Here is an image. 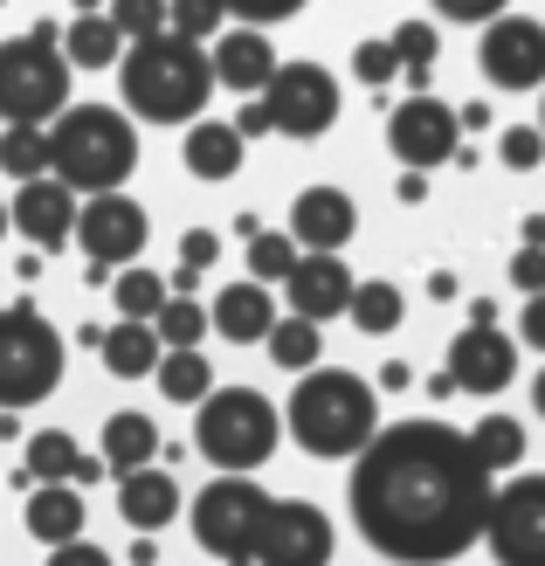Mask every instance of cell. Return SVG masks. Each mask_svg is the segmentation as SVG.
<instances>
[{"label": "cell", "instance_id": "680465c9", "mask_svg": "<svg viewBox=\"0 0 545 566\" xmlns=\"http://www.w3.org/2000/svg\"><path fill=\"white\" fill-rule=\"evenodd\" d=\"M0 8H8V0H0Z\"/></svg>", "mask_w": 545, "mask_h": 566}, {"label": "cell", "instance_id": "bcb514c9", "mask_svg": "<svg viewBox=\"0 0 545 566\" xmlns=\"http://www.w3.org/2000/svg\"><path fill=\"white\" fill-rule=\"evenodd\" d=\"M518 338L532 353H545V297H525V318H518Z\"/></svg>", "mask_w": 545, "mask_h": 566}, {"label": "cell", "instance_id": "8d00e7d4", "mask_svg": "<svg viewBox=\"0 0 545 566\" xmlns=\"http://www.w3.org/2000/svg\"><path fill=\"white\" fill-rule=\"evenodd\" d=\"M221 21H228L221 0H174V21H166V35H180V42H200V49H208V42L228 35Z\"/></svg>", "mask_w": 545, "mask_h": 566}, {"label": "cell", "instance_id": "db71d44e", "mask_svg": "<svg viewBox=\"0 0 545 566\" xmlns=\"http://www.w3.org/2000/svg\"><path fill=\"white\" fill-rule=\"evenodd\" d=\"M21 436V421H14V408H0V442H14Z\"/></svg>", "mask_w": 545, "mask_h": 566}, {"label": "cell", "instance_id": "f1b7e54d", "mask_svg": "<svg viewBox=\"0 0 545 566\" xmlns=\"http://www.w3.org/2000/svg\"><path fill=\"white\" fill-rule=\"evenodd\" d=\"M153 380H159V394L174 408H200L214 394V366H208V353H166Z\"/></svg>", "mask_w": 545, "mask_h": 566}, {"label": "cell", "instance_id": "f907efd6", "mask_svg": "<svg viewBox=\"0 0 545 566\" xmlns=\"http://www.w3.org/2000/svg\"><path fill=\"white\" fill-rule=\"evenodd\" d=\"M408 380H415V374H408V359H387V366H380V387H387V394H400Z\"/></svg>", "mask_w": 545, "mask_h": 566}, {"label": "cell", "instance_id": "ffe728a7", "mask_svg": "<svg viewBox=\"0 0 545 566\" xmlns=\"http://www.w3.org/2000/svg\"><path fill=\"white\" fill-rule=\"evenodd\" d=\"M187 512V497H180V484H174V470H132V476H118V518L138 532V539H153V532H166Z\"/></svg>", "mask_w": 545, "mask_h": 566}, {"label": "cell", "instance_id": "60d3db41", "mask_svg": "<svg viewBox=\"0 0 545 566\" xmlns=\"http://www.w3.org/2000/svg\"><path fill=\"white\" fill-rule=\"evenodd\" d=\"M228 8V21H249V28H270V21H291V14H304L311 0H221Z\"/></svg>", "mask_w": 545, "mask_h": 566}, {"label": "cell", "instance_id": "e0dca14e", "mask_svg": "<svg viewBox=\"0 0 545 566\" xmlns=\"http://www.w3.org/2000/svg\"><path fill=\"white\" fill-rule=\"evenodd\" d=\"M76 214H83V201L63 187V180H28V187H14V201H8V221L35 242V249H63V242H76Z\"/></svg>", "mask_w": 545, "mask_h": 566}, {"label": "cell", "instance_id": "9a60e30c", "mask_svg": "<svg viewBox=\"0 0 545 566\" xmlns=\"http://www.w3.org/2000/svg\"><path fill=\"white\" fill-rule=\"evenodd\" d=\"M442 374L455 380V394H504L518 380V346L504 338V325H463L449 338Z\"/></svg>", "mask_w": 545, "mask_h": 566}, {"label": "cell", "instance_id": "b9f144b4", "mask_svg": "<svg viewBox=\"0 0 545 566\" xmlns=\"http://www.w3.org/2000/svg\"><path fill=\"white\" fill-rule=\"evenodd\" d=\"M214 256H221V235H214V229H187V235H180V270H200V276H208Z\"/></svg>", "mask_w": 545, "mask_h": 566}, {"label": "cell", "instance_id": "7402d4cb", "mask_svg": "<svg viewBox=\"0 0 545 566\" xmlns=\"http://www.w3.org/2000/svg\"><path fill=\"white\" fill-rule=\"evenodd\" d=\"M83 525H91V504H83L76 484H35L28 491V532L55 553V546H76Z\"/></svg>", "mask_w": 545, "mask_h": 566}, {"label": "cell", "instance_id": "8992f818", "mask_svg": "<svg viewBox=\"0 0 545 566\" xmlns=\"http://www.w3.org/2000/svg\"><path fill=\"white\" fill-rule=\"evenodd\" d=\"M63 332L35 304H0V408H35L63 387Z\"/></svg>", "mask_w": 545, "mask_h": 566}, {"label": "cell", "instance_id": "83f0119b", "mask_svg": "<svg viewBox=\"0 0 545 566\" xmlns=\"http://www.w3.org/2000/svg\"><path fill=\"white\" fill-rule=\"evenodd\" d=\"M470 449H476V463L504 476V470H518L525 463V421H511V415H483L476 429H470Z\"/></svg>", "mask_w": 545, "mask_h": 566}, {"label": "cell", "instance_id": "816d5d0a", "mask_svg": "<svg viewBox=\"0 0 545 566\" xmlns=\"http://www.w3.org/2000/svg\"><path fill=\"white\" fill-rule=\"evenodd\" d=\"M470 325H497V297H470Z\"/></svg>", "mask_w": 545, "mask_h": 566}, {"label": "cell", "instance_id": "681fc988", "mask_svg": "<svg viewBox=\"0 0 545 566\" xmlns=\"http://www.w3.org/2000/svg\"><path fill=\"white\" fill-rule=\"evenodd\" d=\"M400 201L421 208V201H428V174H400Z\"/></svg>", "mask_w": 545, "mask_h": 566}, {"label": "cell", "instance_id": "4fadbf2b", "mask_svg": "<svg viewBox=\"0 0 545 566\" xmlns=\"http://www.w3.org/2000/svg\"><path fill=\"white\" fill-rule=\"evenodd\" d=\"M146 235H153V221H146V208H138L132 193H91L83 214H76V242H83V256L97 270H132Z\"/></svg>", "mask_w": 545, "mask_h": 566}, {"label": "cell", "instance_id": "ab89813d", "mask_svg": "<svg viewBox=\"0 0 545 566\" xmlns=\"http://www.w3.org/2000/svg\"><path fill=\"white\" fill-rule=\"evenodd\" d=\"M353 76L366 83V91H387V83L400 76V55H394V42L380 35V42H359L353 49Z\"/></svg>", "mask_w": 545, "mask_h": 566}, {"label": "cell", "instance_id": "cb8c5ba5", "mask_svg": "<svg viewBox=\"0 0 545 566\" xmlns=\"http://www.w3.org/2000/svg\"><path fill=\"white\" fill-rule=\"evenodd\" d=\"M97 457L111 463V476L153 470V463H159V429H153V415H138V408H118V415L104 421V436H97Z\"/></svg>", "mask_w": 545, "mask_h": 566}, {"label": "cell", "instance_id": "3957f363", "mask_svg": "<svg viewBox=\"0 0 545 566\" xmlns=\"http://www.w3.org/2000/svg\"><path fill=\"white\" fill-rule=\"evenodd\" d=\"M283 429H291L304 457H325V463L366 457V442L380 436V394H373V380L346 374V366H318L283 401Z\"/></svg>", "mask_w": 545, "mask_h": 566}, {"label": "cell", "instance_id": "f5cc1de1", "mask_svg": "<svg viewBox=\"0 0 545 566\" xmlns=\"http://www.w3.org/2000/svg\"><path fill=\"white\" fill-rule=\"evenodd\" d=\"M525 249H545V214H525Z\"/></svg>", "mask_w": 545, "mask_h": 566}, {"label": "cell", "instance_id": "9c48e42d", "mask_svg": "<svg viewBox=\"0 0 545 566\" xmlns=\"http://www.w3.org/2000/svg\"><path fill=\"white\" fill-rule=\"evenodd\" d=\"M263 111L283 138H318L338 118V76L325 63H283L263 91Z\"/></svg>", "mask_w": 545, "mask_h": 566}, {"label": "cell", "instance_id": "603a6c76", "mask_svg": "<svg viewBox=\"0 0 545 566\" xmlns=\"http://www.w3.org/2000/svg\"><path fill=\"white\" fill-rule=\"evenodd\" d=\"M242 153H249V138L235 125H221V118H200L180 138V159H187L193 180H235L242 174Z\"/></svg>", "mask_w": 545, "mask_h": 566}, {"label": "cell", "instance_id": "d6986e66", "mask_svg": "<svg viewBox=\"0 0 545 566\" xmlns=\"http://www.w3.org/2000/svg\"><path fill=\"white\" fill-rule=\"evenodd\" d=\"M208 55H214V83H221V91H235V97H263L270 76L283 70L263 28H228Z\"/></svg>", "mask_w": 545, "mask_h": 566}, {"label": "cell", "instance_id": "484cf974", "mask_svg": "<svg viewBox=\"0 0 545 566\" xmlns=\"http://www.w3.org/2000/svg\"><path fill=\"white\" fill-rule=\"evenodd\" d=\"M125 35H118V21L111 14H76L63 21V55H70V70H111V63H125Z\"/></svg>", "mask_w": 545, "mask_h": 566}, {"label": "cell", "instance_id": "e575fe53", "mask_svg": "<svg viewBox=\"0 0 545 566\" xmlns=\"http://www.w3.org/2000/svg\"><path fill=\"white\" fill-rule=\"evenodd\" d=\"M297 263H304V249L291 235H276V229H255L249 235V276L255 283H291Z\"/></svg>", "mask_w": 545, "mask_h": 566}, {"label": "cell", "instance_id": "74e56055", "mask_svg": "<svg viewBox=\"0 0 545 566\" xmlns=\"http://www.w3.org/2000/svg\"><path fill=\"white\" fill-rule=\"evenodd\" d=\"M104 14L118 21L125 42H153V35H166V21H174V0H111Z\"/></svg>", "mask_w": 545, "mask_h": 566}, {"label": "cell", "instance_id": "836d02e7", "mask_svg": "<svg viewBox=\"0 0 545 566\" xmlns=\"http://www.w3.org/2000/svg\"><path fill=\"white\" fill-rule=\"evenodd\" d=\"M153 332H159V346L166 353H200V338L214 332V318L200 311L193 297H166V311L153 318Z\"/></svg>", "mask_w": 545, "mask_h": 566}, {"label": "cell", "instance_id": "4316f807", "mask_svg": "<svg viewBox=\"0 0 545 566\" xmlns=\"http://www.w3.org/2000/svg\"><path fill=\"white\" fill-rule=\"evenodd\" d=\"M346 318H353L366 338H387V332H400V318H408V297H400V283H387V276H359Z\"/></svg>", "mask_w": 545, "mask_h": 566}, {"label": "cell", "instance_id": "ba28073f", "mask_svg": "<svg viewBox=\"0 0 545 566\" xmlns=\"http://www.w3.org/2000/svg\"><path fill=\"white\" fill-rule=\"evenodd\" d=\"M70 111V55L63 42L8 35L0 42V125H55Z\"/></svg>", "mask_w": 545, "mask_h": 566}, {"label": "cell", "instance_id": "30bf717a", "mask_svg": "<svg viewBox=\"0 0 545 566\" xmlns=\"http://www.w3.org/2000/svg\"><path fill=\"white\" fill-rule=\"evenodd\" d=\"M483 546L497 566H545V476H511L497 491Z\"/></svg>", "mask_w": 545, "mask_h": 566}, {"label": "cell", "instance_id": "11a10c76", "mask_svg": "<svg viewBox=\"0 0 545 566\" xmlns=\"http://www.w3.org/2000/svg\"><path fill=\"white\" fill-rule=\"evenodd\" d=\"M532 408L545 415V366H538V380H532Z\"/></svg>", "mask_w": 545, "mask_h": 566}, {"label": "cell", "instance_id": "7bdbcfd3", "mask_svg": "<svg viewBox=\"0 0 545 566\" xmlns=\"http://www.w3.org/2000/svg\"><path fill=\"white\" fill-rule=\"evenodd\" d=\"M428 8H436L442 21H483V28H491V21L511 8V0H428Z\"/></svg>", "mask_w": 545, "mask_h": 566}, {"label": "cell", "instance_id": "5b68a950", "mask_svg": "<svg viewBox=\"0 0 545 566\" xmlns=\"http://www.w3.org/2000/svg\"><path fill=\"white\" fill-rule=\"evenodd\" d=\"M283 436V415L270 394L255 387H214L193 408V449L208 457L221 476H249L255 463H270V449Z\"/></svg>", "mask_w": 545, "mask_h": 566}, {"label": "cell", "instance_id": "7dc6e473", "mask_svg": "<svg viewBox=\"0 0 545 566\" xmlns=\"http://www.w3.org/2000/svg\"><path fill=\"white\" fill-rule=\"evenodd\" d=\"M235 132H242V138H263V132H276V125H270V111H263V97H255V104H242Z\"/></svg>", "mask_w": 545, "mask_h": 566}, {"label": "cell", "instance_id": "6da1fadb", "mask_svg": "<svg viewBox=\"0 0 545 566\" xmlns=\"http://www.w3.org/2000/svg\"><path fill=\"white\" fill-rule=\"evenodd\" d=\"M497 504V476L449 421H394L353 457V525L394 566L463 559Z\"/></svg>", "mask_w": 545, "mask_h": 566}, {"label": "cell", "instance_id": "1f68e13d", "mask_svg": "<svg viewBox=\"0 0 545 566\" xmlns=\"http://www.w3.org/2000/svg\"><path fill=\"white\" fill-rule=\"evenodd\" d=\"M76 463H83V449L63 436V429H35L28 436V476H35V484H76Z\"/></svg>", "mask_w": 545, "mask_h": 566}, {"label": "cell", "instance_id": "7a4b0ae2", "mask_svg": "<svg viewBox=\"0 0 545 566\" xmlns=\"http://www.w3.org/2000/svg\"><path fill=\"white\" fill-rule=\"evenodd\" d=\"M118 91H125V111L146 125H200V111H208V97L221 83H214V55L200 42L153 35V42L125 49Z\"/></svg>", "mask_w": 545, "mask_h": 566}, {"label": "cell", "instance_id": "f35d334b", "mask_svg": "<svg viewBox=\"0 0 545 566\" xmlns=\"http://www.w3.org/2000/svg\"><path fill=\"white\" fill-rule=\"evenodd\" d=\"M497 166L504 174H538L545 166V132L538 125H504L497 132Z\"/></svg>", "mask_w": 545, "mask_h": 566}, {"label": "cell", "instance_id": "277c9868", "mask_svg": "<svg viewBox=\"0 0 545 566\" xmlns=\"http://www.w3.org/2000/svg\"><path fill=\"white\" fill-rule=\"evenodd\" d=\"M49 174L70 193H125V180L138 174V125L118 104H70L49 125Z\"/></svg>", "mask_w": 545, "mask_h": 566}, {"label": "cell", "instance_id": "5bb4252c", "mask_svg": "<svg viewBox=\"0 0 545 566\" xmlns=\"http://www.w3.org/2000/svg\"><path fill=\"white\" fill-rule=\"evenodd\" d=\"M332 546H338V532L325 518V504L276 497L270 504V525H263V546H255V566H325Z\"/></svg>", "mask_w": 545, "mask_h": 566}, {"label": "cell", "instance_id": "d6a6232c", "mask_svg": "<svg viewBox=\"0 0 545 566\" xmlns=\"http://www.w3.org/2000/svg\"><path fill=\"white\" fill-rule=\"evenodd\" d=\"M166 297H174V291H166V276L159 270H118V291H111V304H118V318H132V325H153L159 318V311H166Z\"/></svg>", "mask_w": 545, "mask_h": 566}, {"label": "cell", "instance_id": "c3c4849f", "mask_svg": "<svg viewBox=\"0 0 545 566\" xmlns=\"http://www.w3.org/2000/svg\"><path fill=\"white\" fill-rule=\"evenodd\" d=\"M428 297H436V304H455V297H463V283H455L449 270H436V276H428Z\"/></svg>", "mask_w": 545, "mask_h": 566}, {"label": "cell", "instance_id": "ac0fdd59", "mask_svg": "<svg viewBox=\"0 0 545 566\" xmlns=\"http://www.w3.org/2000/svg\"><path fill=\"white\" fill-rule=\"evenodd\" d=\"M353 291H359V276L346 270V256H304L291 283H283V304H291V318L325 325L338 311H353Z\"/></svg>", "mask_w": 545, "mask_h": 566}, {"label": "cell", "instance_id": "f6af8a7d", "mask_svg": "<svg viewBox=\"0 0 545 566\" xmlns=\"http://www.w3.org/2000/svg\"><path fill=\"white\" fill-rule=\"evenodd\" d=\"M49 566H118V559H111L104 546H91V539H76V546H55Z\"/></svg>", "mask_w": 545, "mask_h": 566}, {"label": "cell", "instance_id": "44dd1931", "mask_svg": "<svg viewBox=\"0 0 545 566\" xmlns=\"http://www.w3.org/2000/svg\"><path fill=\"white\" fill-rule=\"evenodd\" d=\"M214 332L228 338V346H263V338L276 332V297H270V283H255V276H242V283H228V291L214 297Z\"/></svg>", "mask_w": 545, "mask_h": 566}, {"label": "cell", "instance_id": "9f6ffc18", "mask_svg": "<svg viewBox=\"0 0 545 566\" xmlns=\"http://www.w3.org/2000/svg\"><path fill=\"white\" fill-rule=\"evenodd\" d=\"M0 235H8V201H0Z\"/></svg>", "mask_w": 545, "mask_h": 566}, {"label": "cell", "instance_id": "d590c367", "mask_svg": "<svg viewBox=\"0 0 545 566\" xmlns=\"http://www.w3.org/2000/svg\"><path fill=\"white\" fill-rule=\"evenodd\" d=\"M394 55H400V83L408 76H436V49H442V35H436V21H394Z\"/></svg>", "mask_w": 545, "mask_h": 566}, {"label": "cell", "instance_id": "4dcf8cb0", "mask_svg": "<svg viewBox=\"0 0 545 566\" xmlns=\"http://www.w3.org/2000/svg\"><path fill=\"white\" fill-rule=\"evenodd\" d=\"M263 353H270V366H283V374H318V325H311V318H276V332L263 338Z\"/></svg>", "mask_w": 545, "mask_h": 566}, {"label": "cell", "instance_id": "7c38bea8", "mask_svg": "<svg viewBox=\"0 0 545 566\" xmlns=\"http://www.w3.org/2000/svg\"><path fill=\"white\" fill-rule=\"evenodd\" d=\"M476 70H483L491 91H538L545 83V21L497 14L476 42Z\"/></svg>", "mask_w": 545, "mask_h": 566}, {"label": "cell", "instance_id": "52a82bcc", "mask_svg": "<svg viewBox=\"0 0 545 566\" xmlns=\"http://www.w3.org/2000/svg\"><path fill=\"white\" fill-rule=\"evenodd\" d=\"M270 491L255 476H214L208 491L187 504V525H193V546L214 553L221 566H255V546H263V525H270Z\"/></svg>", "mask_w": 545, "mask_h": 566}, {"label": "cell", "instance_id": "6f0895ef", "mask_svg": "<svg viewBox=\"0 0 545 566\" xmlns=\"http://www.w3.org/2000/svg\"><path fill=\"white\" fill-rule=\"evenodd\" d=\"M538 132H545V104H538Z\"/></svg>", "mask_w": 545, "mask_h": 566}, {"label": "cell", "instance_id": "d4e9b609", "mask_svg": "<svg viewBox=\"0 0 545 566\" xmlns=\"http://www.w3.org/2000/svg\"><path fill=\"white\" fill-rule=\"evenodd\" d=\"M159 359H166V346H159V332H153V325L118 318V325L104 332V374H111V380H153V374H159Z\"/></svg>", "mask_w": 545, "mask_h": 566}, {"label": "cell", "instance_id": "2e32d148", "mask_svg": "<svg viewBox=\"0 0 545 566\" xmlns=\"http://www.w3.org/2000/svg\"><path fill=\"white\" fill-rule=\"evenodd\" d=\"M359 235V208H353V193L346 187H304L297 201H291V242L304 249V256H346V242Z\"/></svg>", "mask_w": 545, "mask_h": 566}, {"label": "cell", "instance_id": "ee69618b", "mask_svg": "<svg viewBox=\"0 0 545 566\" xmlns=\"http://www.w3.org/2000/svg\"><path fill=\"white\" fill-rule=\"evenodd\" d=\"M511 291L545 297V249H518V256H511Z\"/></svg>", "mask_w": 545, "mask_h": 566}, {"label": "cell", "instance_id": "f546056e", "mask_svg": "<svg viewBox=\"0 0 545 566\" xmlns=\"http://www.w3.org/2000/svg\"><path fill=\"white\" fill-rule=\"evenodd\" d=\"M0 174L14 187L49 180V125H8L0 132Z\"/></svg>", "mask_w": 545, "mask_h": 566}, {"label": "cell", "instance_id": "8fae6325", "mask_svg": "<svg viewBox=\"0 0 545 566\" xmlns=\"http://www.w3.org/2000/svg\"><path fill=\"white\" fill-rule=\"evenodd\" d=\"M387 153L408 166V174H428V166H442L463 153V111L442 104V97H408L394 104L387 118Z\"/></svg>", "mask_w": 545, "mask_h": 566}]
</instances>
